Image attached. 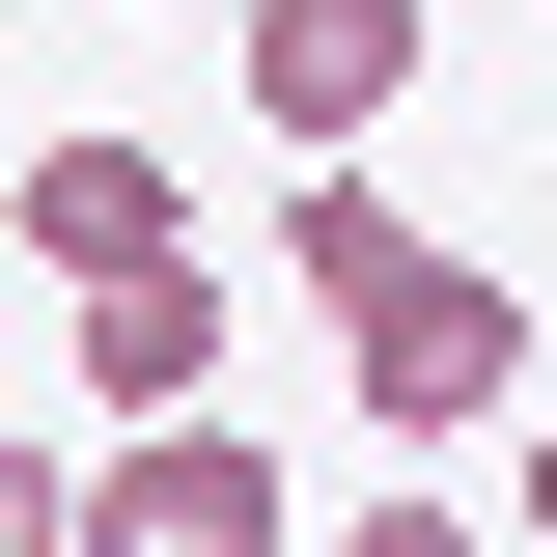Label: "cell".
<instances>
[{"mask_svg":"<svg viewBox=\"0 0 557 557\" xmlns=\"http://www.w3.org/2000/svg\"><path fill=\"white\" fill-rule=\"evenodd\" d=\"M335 391H362V446H474V418H530V307L474 251H418V278L335 307Z\"/></svg>","mask_w":557,"mask_h":557,"instance_id":"cell-1","label":"cell"},{"mask_svg":"<svg viewBox=\"0 0 557 557\" xmlns=\"http://www.w3.org/2000/svg\"><path fill=\"white\" fill-rule=\"evenodd\" d=\"M84 557H307V502H278V446H223V418H112Z\"/></svg>","mask_w":557,"mask_h":557,"instance_id":"cell-2","label":"cell"},{"mask_svg":"<svg viewBox=\"0 0 557 557\" xmlns=\"http://www.w3.org/2000/svg\"><path fill=\"white\" fill-rule=\"evenodd\" d=\"M251 112H278V168H362L418 112V0H251Z\"/></svg>","mask_w":557,"mask_h":557,"instance_id":"cell-3","label":"cell"},{"mask_svg":"<svg viewBox=\"0 0 557 557\" xmlns=\"http://www.w3.org/2000/svg\"><path fill=\"white\" fill-rule=\"evenodd\" d=\"M84 418H223V278H196V251L84 278Z\"/></svg>","mask_w":557,"mask_h":557,"instance_id":"cell-4","label":"cell"},{"mask_svg":"<svg viewBox=\"0 0 557 557\" xmlns=\"http://www.w3.org/2000/svg\"><path fill=\"white\" fill-rule=\"evenodd\" d=\"M28 251H57V307H84V278H139V251H196V196H168L139 139H28Z\"/></svg>","mask_w":557,"mask_h":557,"instance_id":"cell-5","label":"cell"},{"mask_svg":"<svg viewBox=\"0 0 557 557\" xmlns=\"http://www.w3.org/2000/svg\"><path fill=\"white\" fill-rule=\"evenodd\" d=\"M278 278H307V307H362V278H418V223L362 196V168H278Z\"/></svg>","mask_w":557,"mask_h":557,"instance_id":"cell-6","label":"cell"},{"mask_svg":"<svg viewBox=\"0 0 557 557\" xmlns=\"http://www.w3.org/2000/svg\"><path fill=\"white\" fill-rule=\"evenodd\" d=\"M0 557H84V446H28V418H0Z\"/></svg>","mask_w":557,"mask_h":557,"instance_id":"cell-7","label":"cell"},{"mask_svg":"<svg viewBox=\"0 0 557 557\" xmlns=\"http://www.w3.org/2000/svg\"><path fill=\"white\" fill-rule=\"evenodd\" d=\"M335 557H474V530H446V502H362V530H335Z\"/></svg>","mask_w":557,"mask_h":557,"instance_id":"cell-8","label":"cell"},{"mask_svg":"<svg viewBox=\"0 0 557 557\" xmlns=\"http://www.w3.org/2000/svg\"><path fill=\"white\" fill-rule=\"evenodd\" d=\"M530 557H557V418H530Z\"/></svg>","mask_w":557,"mask_h":557,"instance_id":"cell-9","label":"cell"}]
</instances>
